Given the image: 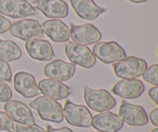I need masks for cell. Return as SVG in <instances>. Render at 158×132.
Here are the masks:
<instances>
[{"label": "cell", "mask_w": 158, "mask_h": 132, "mask_svg": "<svg viewBox=\"0 0 158 132\" xmlns=\"http://www.w3.org/2000/svg\"><path fill=\"white\" fill-rule=\"evenodd\" d=\"M42 30L54 43L67 42L70 38L69 28L59 19H49L44 21L42 25Z\"/></svg>", "instance_id": "obj_19"}, {"label": "cell", "mask_w": 158, "mask_h": 132, "mask_svg": "<svg viewBox=\"0 0 158 132\" xmlns=\"http://www.w3.org/2000/svg\"><path fill=\"white\" fill-rule=\"evenodd\" d=\"M25 48L28 55L34 60L48 62L54 58V52L51 43L44 39H31L26 41Z\"/></svg>", "instance_id": "obj_15"}, {"label": "cell", "mask_w": 158, "mask_h": 132, "mask_svg": "<svg viewBox=\"0 0 158 132\" xmlns=\"http://www.w3.org/2000/svg\"><path fill=\"white\" fill-rule=\"evenodd\" d=\"M150 132H158V128H157V127H155V128H153Z\"/></svg>", "instance_id": "obj_32"}, {"label": "cell", "mask_w": 158, "mask_h": 132, "mask_svg": "<svg viewBox=\"0 0 158 132\" xmlns=\"http://www.w3.org/2000/svg\"><path fill=\"white\" fill-rule=\"evenodd\" d=\"M127 1H130L131 3H143V2L148 1V0H127Z\"/></svg>", "instance_id": "obj_31"}, {"label": "cell", "mask_w": 158, "mask_h": 132, "mask_svg": "<svg viewBox=\"0 0 158 132\" xmlns=\"http://www.w3.org/2000/svg\"><path fill=\"white\" fill-rule=\"evenodd\" d=\"M14 131L15 132H46V130L43 127L37 124H32V125L17 124L16 126H14Z\"/></svg>", "instance_id": "obj_26"}, {"label": "cell", "mask_w": 158, "mask_h": 132, "mask_svg": "<svg viewBox=\"0 0 158 132\" xmlns=\"http://www.w3.org/2000/svg\"><path fill=\"white\" fill-rule=\"evenodd\" d=\"M93 55L103 64H114L127 57L123 48L115 41L98 42L93 46Z\"/></svg>", "instance_id": "obj_4"}, {"label": "cell", "mask_w": 158, "mask_h": 132, "mask_svg": "<svg viewBox=\"0 0 158 132\" xmlns=\"http://www.w3.org/2000/svg\"><path fill=\"white\" fill-rule=\"evenodd\" d=\"M10 26H11V22L9 19L4 17L3 15L0 14V34H3L9 30Z\"/></svg>", "instance_id": "obj_27"}, {"label": "cell", "mask_w": 158, "mask_h": 132, "mask_svg": "<svg viewBox=\"0 0 158 132\" xmlns=\"http://www.w3.org/2000/svg\"><path fill=\"white\" fill-rule=\"evenodd\" d=\"M84 101L90 109L102 112L110 110L116 106V99L107 90H95L88 86L83 87Z\"/></svg>", "instance_id": "obj_1"}, {"label": "cell", "mask_w": 158, "mask_h": 132, "mask_svg": "<svg viewBox=\"0 0 158 132\" xmlns=\"http://www.w3.org/2000/svg\"><path fill=\"white\" fill-rule=\"evenodd\" d=\"M91 125L99 132H118L123 128V122L118 114L107 110L92 116Z\"/></svg>", "instance_id": "obj_13"}, {"label": "cell", "mask_w": 158, "mask_h": 132, "mask_svg": "<svg viewBox=\"0 0 158 132\" xmlns=\"http://www.w3.org/2000/svg\"><path fill=\"white\" fill-rule=\"evenodd\" d=\"M148 119H150V122L155 127L158 126V107H155V108H153L150 111L149 116H148Z\"/></svg>", "instance_id": "obj_29"}, {"label": "cell", "mask_w": 158, "mask_h": 132, "mask_svg": "<svg viewBox=\"0 0 158 132\" xmlns=\"http://www.w3.org/2000/svg\"><path fill=\"white\" fill-rule=\"evenodd\" d=\"M22 57V51L18 44L12 40L0 39V60L6 63L14 62Z\"/></svg>", "instance_id": "obj_21"}, {"label": "cell", "mask_w": 158, "mask_h": 132, "mask_svg": "<svg viewBox=\"0 0 158 132\" xmlns=\"http://www.w3.org/2000/svg\"><path fill=\"white\" fill-rule=\"evenodd\" d=\"M76 67L72 63H66L62 60H54L48 63L44 67V74L48 79L59 81H66L73 77Z\"/></svg>", "instance_id": "obj_12"}, {"label": "cell", "mask_w": 158, "mask_h": 132, "mask_svg": "<svg viewBox=\"0 0 158 132\" xmlns=\"http://www.w3.org/2000/svg\"><path fill=\"white\" fill-rule=\"evenodd\" d=\"M148 96L150 97V99L154 102L155 104H158V86H154L148 90Z\"/></svg>", "instance_id": "obj_28"}, {"label": "cell", "mask_w": 158, "mask_h": 132, "mask_svg": "<svg viewBox=\"0 0 158 132\" xmlns=\"http://www.w3.org/2000/svg\"><path fill=\"white\" fill-rule=\"evenodd\" d=\"M118 116L123 122L130 126H144L148 123V116L145 109L137 104L122 101L118 108Z\"/></svg>", "instance_id": "obj_9"}, {"label": "cell", "mask_w": 158, "mask_h": 132, "mask_svg": "<svg viewBox=\"0 0 158 132\" xmlns=\"http://www.w3.org/2000/svg\"><path fill=\"white\" fill-rule=\"evenodd\" d=\"M14 89L19 95L26 99L37 96L40 94L38 84L34 75L28 72H18L14 76Z\"/></svg>", "instance_id": "obj_17"}, {"label": "cell", "mask_w": 158, "mask_h": 132, "mask_svg": "<svg viewBox=\"0 0 158 132\" xmlns=\"http://www.w3.org/2000/svg\"><path fill=\"white\" fill-rule=\"evenodd\" d=\"M4 112L13 121L22 125H32L35 124V116L30 107L18 100H11L5 102Z\"/></svg>", "instance_id": "obj_11"}, {"label": "cell", "mask_w": 158, "mask_h": 132, "mask_svg": "<svg viewBox=\"0 0 158 132\" xmlns=\"http://www.w3.org/2000/svg\"><path fill=\"white\" fill-rule=\"evenodd\" d=\"M147 68L146 62L137 57H126L113 64L115 75L122 80H132L142 76Z\"/></svg>", "instance_id": "obj_3"}, {"label": "cell", "mask_w": 158, "mask_h": 132, "mask_svg": "<svg viewBox=\"0 0 158 132\" xmlns=\"http://www.w3.org/2000/svg\"><path fill=\"white\" fill-rule=\"evenodd\" d=\"M33 5L48 18L60 19L68 15V5L64 0H35Z\"/></svg>", "instance_id": "obj_14"}, {"label": "cell", "mask_w": 158, "mask_h": 132, "mask_svg": "<svg viewBox=\"0 0 158 132\" xmlns=\"http://www.w3.org/2000/svg\"><path fill=\"white\" fill-rule=\"evenodd\" d=\"M12 99V90L3 81H0V102H7Z\"/></svg>", "instance_id": "obj_25"}, {"label": "cell", "mask_w": 158, "mask_h": 132, "mask_svg": "<svg viewBox=\"0 0 158 132\" xmlns=\"http://www.w3.org/2000/svg\"><path fill=\"white\" fill-rule=\"evenodd\" d=\"M70 38L74 43L83 46L96 44L101 40L102 34L99 29L93 24H83V25H71Z\"/></svg>", "instance_id": "obj_10"}, {"label": "cell", "mask_w": 158, "mask_h": 132, "mask_svg": "<svg viewBox=\"0 0 158 132\" xmlns=\"http://www.w3.org/2000/svg\"><path fill=\"white\" fill-rule=\"evenodd\" d=\"M39 90L44 96L51 97L54 100H61L71 94L72 90L68 86L63 82L53 79H44L38 84Z\"/></svg>", "instance_id": "obj_18"}, {"label": "cell", "mask_w": 158, "mask_h": 132, "mask_svg": "<svg viewBox=\"0 0 158 132\" xmlns=\"http://www.w3.org/2000/svg\"><path fill=\"white\" fill-rule=\"evenodd\" d=\"M63 118L68 124L75 127H90L92 124L91 112L85 105L75 104L71 100H66L63 107Z\"/></svg>", "instance_id": "obj_5"}, {"label": "cell", "mask_w": 158, "mask_h": 132, "mask_svg": "<svg viewBox=\"0 0 158 132\" xmlns=\"http://www.w3.org/2000/svg\"><path fill=\"white\" fill-rule=\"evenodd\" d=\"M70 4L77 16L84 20H95L106 11L93 0H70Z\"/></svg>", "instance_id": "obj_20"}, {"label": "cell", "mask_w": 158, "mask_h": 132, "mask_svg": "<svg viewBox=\"0 0 158 132\" xmlns=\"http://www.w3.org/2000/svg\"><path fill=\"white\" fill-rule=\"evenodd\" d=\"M0 14L14 19L37 14V9L27 0H0Z\"/></svg>", "instance_id": "obj_8"}, {"label": "cell", "mask_w": 158, "mask_h": 132, "mask_svg": "<svg viewBox=\"0 0 158 132\" xmlns=\"http://www.w3.org/2000/svg\"><path fill=\"white\" fill-rule=\"evenodd\" d=\"M158 65L154 64L151 65L150 67H148L145 69L144 73L142 74V77L146 82L150 84L152 86H157L158 85Z\"/></svg>", "instance_id": "obj_22"}, {"label": "cell", "mask_w": 158, "mask_h": 132, "mask_svg": "<svg viewBox=\"0 0 158 132\" xmlns=\"http://www.w3.org/2000/svg\"><path fill=\"white\" fill-rule=\"evenodd\" d=\"M9 32L13 37L23 41L44 38L42 26L35 19H22L12 23L9 28Z\"/></svg>", "instance_id": "obj_7"}, {"label": "cell", "mask_w": 158, "mask_h": 132, "mask_svg": "<svg viewBox=\"0 0 158 132\" xmlns=\"http://www.w3.org/2000/svg\"><path fill=\"white\" fill-rule=\"evenodd\" d=\"M64 51L68 60L74 65H78L85 69H91L95 66L96 58L87 46L74 42H67Z\"/></svg>", "instance_id": "obj_6"}, {"label": "cell", "mask_w": 158, "mask_h": 132, "mask_svg": "<svg viewBox=\"0 0 158 132\" xmlns=\"http://www.w3.org/2000/svg\"><path fill=\"white\" fill-rule=\"evenodd\" d=\"M145 86L142 81L136 79L121 80L112 87V92L126 99H135L144 92Z\"/></svg>", "instance_id": "obj_16"}, {"label": "cell", "mask_w": 158, "mask_h": 132, "mask_svg": "<svg viewBox=\"0 0 158 132\" xmlns=\"http://www.w3.org/2000/svg\"><path fill=\"white\" fill-rule=\"evenodd\" d=\"M46 132H73L68 127H60V128H54L52 125H48V129Z\"/></svg>", "instance_id": "obj_30"}, {"label": "cell", "mask_w": 158, "mask_h": 132, "mask_svg": "<svg viewBox=\"0 0 158 132\" xmlns=\"http://www.w3.org/2000/svg\"><path fill=\"white\" fill-rule=\"evenodd\" d=\"M14 122L4 111H0V131L14 132Z\"/></svg>", "instance_id": "obj_23"}, {"label": "cell", "mask_w": 158, "mask_h": 132, "mask_svg": "<svg viewBox=\"0 0 158 132\" xmlns=\"http://www.w3.org/2000/svg\"><path fill=\"white\" fill-rule=\"evenodd\" d=\"M0 81H12V72L10 69L8 63L0 60Z\"/></svg>", "instance_id": "obj_24"}, {"label": "cell", "mask_w": 158, "mask_h": 132, "mask_svg": "<svg viewBox=\"0 0 158 132\" xmlns=\"http://www.w3.org/2000/svg\"><path fill=\"white\" fill-rule=\"evenodd\" d=\"M30 106L35 109L43 120L60 123L63 120L61 104L48 96H39L30 102Z\"/></svg>", "instance_id": "obj_2"}]
</instances>
